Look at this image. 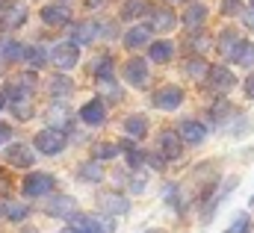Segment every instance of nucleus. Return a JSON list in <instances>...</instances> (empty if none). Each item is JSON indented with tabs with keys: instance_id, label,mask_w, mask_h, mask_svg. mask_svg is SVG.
<instances>
[{
	"instance_id": "obj_12",
	"label": "nucleus",
	"mask_w": 254,
	"mask_h": 233,
	"mask_svg": "<svg viewBox=\"0 0 254 233\" xmlns=\"http://www.w3.org/2000/svg\"><path fill=\"white\" fill-rule=\"evenodd\" d=\"M68 18H71V12L63 3H51V6L42 9V21L51 24V27H63V24H68Z\"/></svg>"
},
{
	"instance_id": "obj_16",
	"label": "nucleus",
	"mask_w": 254,
	"mask_h": 233,
	"mask_svg": "<svg viewBox=\"0 0 254 233\" xmlns=\"http://www.w3.org/2000/svg\"><path fill=\"white\" fill-rule=\"evenodd\" d=\"M240 45H243V39H240L234 30H225V33L219 36V54H222V57L231 59L234 54H237V48H240Z\"/></svg>"
},
{
	"instance_id": "obj_10",
	"label": "nucleus",
	"mask_w": 254,
	"mask_h": 233,
	"mask_svg": "<svg viewBox=\"0 0 254 233\" xmlns=\"http://www.w3.org/2000/svg\"><path fill=\"white\" fill-rule=\"evenodd\" d=\"M207 80H210V86H213L216 92H228V89L234 86V74H231L225 65H213V68L207 71Z\"/></svg>"
},
{
	"instance_id": "obj_7",
	"label": "nucleus",
	"mask_w": 254,
	"mask_h": 233,
	"mask_svg": "<svg viewBox=\"0 0 254 233\" xmlns=\"http://www.w3.org/2000/svg\"><path fill=\"white\" fill-rule=\"evenodd\" d=\"M24 21H27V6H24V3H9V6H3V12H0V27L15 30V27H21Z\"/></svg>"
},
{
	"instance_id": "obj_30",
	"label": "nucleus",
	"mask_w": 254,
	"mask_h": 233,
	"mask_svg": "<svg viewBox=\"0 0 254 233\" xmlns=\"http://www.w3.org/2000/svg\"><path fill=\"white\" fill-rule=\"evenodd\" d=\"M92 74H95L98 80H104V77H113V59H110V57H101L98 62H95Z\"/></svg>"
},
{
	"instance_id": "obj_13",
	"label": "nucleus",
	"mask_w": 254,
	"mask_h": 233,
	"mask_svg": "<svg viewBox=\"0 0 254 233\" xmlns=\"http://www.w3.org/2000/svg\"><path fill=\"white\" fill-rule=\"evenodd\" d=\"M68 228H74L77 233H101V219L83 216V213H71L68 216Z\"/></svg>"
},
{
	"instance_id": "obj_34",
	"label": "nucleus",
	"mask_w": 254,
	"mask_h": 233,
	"mask_svg": "<svg viewBox=\"0 0 254 233\" xmlns=\"http://www.w3.org/2000/svg\"><path fill=\"white\" fill-rule=\"evenodd\" d=\"M51 92H54L57 98H63V95H71V80H68V77H57V80L51 83Z\"/></svg>"
},
{
	"instance_id": "obj_18",
	"label": "nucleus",
	"mask_w": 254,
	"mask_h": 233,
	"mask_svg": "<svg viewBox=\"0 0 254 233\" xmlns=\"http://www.w3.org/2000/svg\"><path fill=\"white\" fill-rule=\"evenodd\" d=\"M204 21H207V9H204L201 3H195V6H190V9L184 12V24H187V30H198Z\"/></svg>"
},
{
	"instance_id": "obj_19",
	"label": "nucleus",
	"mask_w": 254,
	"mask_h": 233,
	"mask_svg": "<svg viewBox=\"0 0 254 233\" xmlns=\"http://www.w3.org/2000/svg\"><path fill=\"white\" fill-rule=\"evenodd\" d=\"M151 27H154L157 33H169V30L175 27V12H172V9H157Z\"/></svg>"
},
{
	"instance_id": "obj_5",
	"label": "nucleus",
	"mask_w": 254,
	"mask_h": 233,
	"mask_svg": "<svg viewBox=\"0 0 254 233\" xmlns=\"http://www.w3.org/2000/svg\"><path fill=\"white\" fill-rule=\"evenodd\" d=\"M54 65L57 68H63V71H68V68H74L77 65V59H80V51H77V45L74 42H63V45H57L54 48Z\"/></svg>"
},
{
	"instance_id": "obj_27",
	"label": "nucleus",
	"mask_w": 254,
	"mask_h": 233,
	"mask_svg": "<svg viewBox=\"0 0 254 233\" xmlns=\"http://www.w3.org/2000/svg\"><path fill=\"white\" fill-rule=\"evenodd\" d=\"M48 118H51V124H57V130H63L65 124L71 121V116H68V110H65L63 104H57V107H51V113H48Z\"/></svg>"
},
{
	"instance_id": "obj_37",
	"label": "nucleus",
	"mask_w": 254,
	"mask_h": 233,
	"mask_svg": "<svg viewBox=\"0 0 254 233\" xmlns=\"http://www.w3.org/2000/svg\"><path fill=\"white\" fill-rule=\"evenodd\" d=\"M24 57L30 59V65H33V68H42V65H45V51H42V48H30V51H27V54H24Z\"/></svg>"
},
{
	"instance_id": "obj_40",
	"label": "nucleus",
	"mask_w": 254,
	"mask_h": 233,
	"mask_svg": "<svg viewBox=\"0 0 254 233\" xmlns=\"http://www.w3.org/2000/svg\"><path fill=\"white\" fill-rule=\"evenodd\" d=\"M130 189H133V192H142V189H145V175L133 177V180H130Z\"/></svg>"
},
{
	"instance_id": "obj_17",
	"label": "nucleus",
	"mask_w": 254,
	"mask_h": 233,
	"mask_svg": "<svg viewBox=\"0 0 254 233\" xmlns=\"http://www.w3.org/2000/svg\"><path fill=\"white\" fill-rule=\"evenodd\" d=\"M95 39H98V24L83 21V24L74 27V45H89V42H95Z\"/></svg>"
},
{
	"instance_id": "obj_20",
	"label": "nucleus",
	"mask_w": 254,
	"mask_h": 233,
	"mask_svg": "<svg viewBox=\"0 0 254 233\" xmlns=\"http://www.w3.org/2000/svg\"><path fill=\"white\" fill-rule=\"evenodd\" d=\"M125 130H127V136H133V139H145V133H148V118L130 116L125 121Z\"/></svg>"
},
{
	"instance_id": "obj_1",
	"label": "nucleus",
	"mask_w": 254,
	"mask_h": 233,
	"mask_svg": "<svg viewBox=\"0 0 254 233\" xmlns=\"http://www.w3.org/2000/svg\"><path fill=\"white\" fill-rule=\"evenodd\" d=\"M36 148H39L42 154H48V157L60 154V151L65 148V133L57 130V127H48V130L36 133Z\"/></svg>"
},
{
	"instance_id": "obj_15",
	"label": "nucleus",
	"mask_w": 254,
	"mask_h": 233,
	"mask_svg": "<svg viewBox=\"0 0 254 233\" xmlns=\"http://www.w3.org/2000/svg\"><path fill=\"white\" fill-rule=\"evenodd\" d=\"M45 210H48L51 216H57V219H68V213L74 210V201H71L68 195H57V198H51V201L45 204Z\"/></svg>"
},
{
	"instance_id": "obj_33",
	"label": "nucleus",
	"mask_w": 254,
	"mask_h": 233,
	"mask_svg": "<svg viewBox=\"0 0 254 233\" xmlns=\"http://www.w3.org/2000/svg\"><path fill=\"white\" fill-rule=\"evenodd\" d=\"M119 151H122V148H119V145H110V142H101V145H95V157H98V160H113Z\"/></svg>"
},
{
	"instance_id": "obj_23",
	"label": "nucleus",
	"mask_w": 254,
	"mask_h": 233,
	"mask_svg": "<svg viewBox=\"0 0 254 233\" xmlns=\"http://www.w3.org/2000/svg\"><path fill=\"white\" fill-rule=\"evenodd\" d=\"M207 71H210V65L204 62V59H190L187 65H184V74L187 77H192V80H201V77H207Z\"/></svg>"
},
{
	"instance_id": "obj_36",
	"label": "nucleus",
	"mask_w": 254,
	"mask_h": 233,
	"mask_svg": "<svg viewBox=\"0 0 254 233\" xmlns=\"http://www.w3.org/2000/svg\"><path fill=\"white\" fill-rule=\"evenodd\" d=\"M24 54H27V51H24V48H21L18 42H9V45L3 48V57L9 59V62H15V59H21Z\"/></svg>"
},
{
	"instance_id": "obj_3",
	"label": "nucleus",
	"mask_w": 254,
	"mask_h": 233,
	"mask_svg": "<svg viewBox=\"0 0 254 233\" xmlns=\"http://www.w3.org/2000/svg\"><path fill=\"white\" fill-rule=\"evenodd\" d=\"M51 189H54V177L45 175V172H33V175L24 180V195H27V198L51 195Z\"/></svg>"
},
{
	"instance_id": "obj_2",
	"label": "nucleus",
	"mask_w": 254,
	"mask_h": 233,
	"mask_svg": "<svg viewBox=\"0 0 254 233\" xmlns=\"http://www.w3.org/2000/svg\"><path fill=\"white\" fill-rule=\"evenodd\" d=\"M181 104H184V89H181V86H163V89L154 92V107H157V110L172 113V110H178Z\"/></svg>"
},
{
	"instance_id": "obj_51",
	"label": "nucleus",
	"mask_w": 254,
	"mask_h": 233,
	"mask_svg": "<svg viewBox=\"0 0 254 233\" xmlns=\"http://www.w3.org/2000/svg\"><path fill=\"white\" fill-rule=\"evenodd\" d=\"M252 3H254V0H252Z\"/></svg>"
},
{
	"instance_id": "obj_49",
	"label": "nucleus",
	"mask_w": 254,
	"mask_h": 233,
	"mask_svg": "<svg viewBox=\"0 0 254 233\" xmlns=\"http://www.w3.org/2000/svg\"><path fill=\"white\" fill-rule=\"evenodd\" d=\"M63 233H77V231H74V228H65V231Z\"/></svg>"
},
{
	"instance_id": "obj_25",
	"label": "nucleus",
	"mask_w": 254,
	"mask_h": 233,
	"mask_svg": "<svg viewBox=\"0 0 254 233\" xmlns=\"http://www.w3.org/2000/svg\"><path fill=\"white\" fill-rule=\"evenodd\" d=\"M172 54H175L172 42H154V45H151V59H154V62H169Z\"/></svg>"
},
{
	"instance_id": "obj_39",
	"label": "nucleus",
	"mask_w": 254,
	"mask_h": 233,
	"mask_svg": "<svg viewBox=\"0 0 254 233\" xmlns=\"http://www.w3.org/2000/svg\"><path fill=\"white\" fill-rule=\"evenodd\" d=\"M222 12H225V15L240 12V0H222Z\"/></svg>"
},
{
	"instance_id": "obj_44",
	"label": "nucleus",
	"mask_w": 254,
	"mask_h": 233,
	"mask_svg": "<svg viewBox=\"0 0 254 233\" xmlns=\"http://www.w3.org/2000/svg\"><path fill=\"white\" fill-rule=\"evenodd\" d=\"M0 195H9V177L0 172Z\"/></svg>"
},
{
	"instance_id": "obj_47",
	"label": "nucleus",
	"mask_w": 254,
	"mask_h": 233,
	"mask_svg": "<svg viewBox=\"0 0 254 233\" xmlns=\"http://www.w3.org/2000/svg\"><path fill=\"white\" fill-rule=\"evenodd\" d=\"M101 3H104V0H89V6H101Z\"/></svg>"
},
{
	"instance_id": "obj_31",
	"label": "nucleus",
	"mask_w": 254,
	"mask_h": 233,
	"mask_svg": "<svg viewBox=\"0 0 254 233\" xmlns=\"http://www.w3.org/2000/svg\"><path fill=\"white\" fill-rule=\"evenodd\" d=\"M145 9H148L145 0H127L125 9H122V18H136V15H142Z\"/></svg>"
},
{
	"instance_id": "obj_42",
	"label": "nucleus",
	"mask_w": 254,
	"mask_h": 233,
	"mask_svg": "<svg viewBox=\"0 0 254 233\" xmlns=\"http://www.w3.org/2000/svg\"><path fill=\"white\" fill-rule=\"evenodd\" d=\"M9 136H12V127H9V124H0V145H6Z\"/></svg>"
},
{
	"instance_id": "obj_24",
	"label": "nucleus",
	"mask_w": 254,
	"mask_h": 233,
	"mask_svg": "<svg viewBox=\"0 0 254 233\" xmlns=\"http://www.w3.org/2000/svg\"><path fill=\"white\" fill-rule=\"evenodd\" d=\"M80 180H86V183H101V180H104V169H101L98 163H83V166H80Z\"/></svg>"
},
{
	"instance_id": "obj_26",
	"label": "nucleus",
	"mask_w": 254,
	"mask_h": 233,
	"mask_svg": "<svg viewBox=\"0 0 254 233\" xmlns=\"http://www.w3.org/2000/svg\"><path fill=\"white\" fill-rule=\"evenodd\" d=\"M119 148H122V151H125V154H127V163H130V169H139V166L145 163V154H142L139 148H133L130 142H122Z\"/></svg>"
},
{
	"instance_id": "obj_29",
	"label": "nucleus",
	"mask_w": 254,
	"mask_h": 233,
	"mask_svg": "<svg viewBox=\"0 0 254 233\" xmlns=\"http://www.w3.org/2000/svg\"><path fill=\"white\" fill-rule=\"evenodd\" d=\"M98 86H101V92H104L107 98H113V101H119V98H122V89H119V83H116L113 77H104V80H98Z\"/></svg>"
},
{
	"instance_id": "obj_21",
	"label": "nucleus",
	"mask_w": 254,
	"mask_h": 233,
	"mask_svg": "<svg viewBox=\"0 0 254 233\" xmlns=\"http://www.w3.org/2000/svg\"><path fill=\"white\" fill-rule=\"evenodd\" d=\"M148 36H151V30H145V27H133V30L125 36V45L130 48V51L145 48V45H148Z\"/></svg>"
},
{
	"instance_id": "obj_11",
	"label": "nucleus",
	"mask_w": 254,
	"mask_h": 233,
	"mask_svg": "<svg viewBox=\"0 0 254 233\" xmlns=\"http://www.w3.org/2000/svg\"><path fill=\"white\" fill-rule=\"evenodd\" d=\"M80 118H83L89 127H98V124H104V118H107V107H104V101H89V104H83Z\"/></svg>"
},
{
	"instance_id": "obj_45",
	"label": "nucleus",
	"mask_w": 254,
	"mask_h": 233,
	"mask_svg": "<svg viewBox=\"0 0 254 233\" xmlns=\"http://www.w3.org/2000/svg\"><path fill=\"white\" fill-rule=\"evenodd\" d=\"M113 219H101V233H113Z\"/></svg>"
},
{
	"instance_id": "obj_41",
	"label": "nucleus",
	"mask_w": 254,
	"mask_h": 233,
	"mask_svg": "<svg viewBox=\"0 0 254 233\" xmlns=\"http://www.w3.org/2000/svg\"><path fill=\"white\" fill-rule=\"evenodd\" d=\"M192 48H195V51H207V48H210V42H207L204 36H195V39H192Z\"/></svg>"
},
{
	"instance_id": "obj_9",
	"label": "nucleus",
	"mask_w": 254,
	"mask_h": 233,
	"mask_svg": "<svg viewBox=\"0 0 254 233\" xmlns=\"http://www.w3.org/2000/svg\"><path fill=\"white\" fill-rule=\"evenodd\" d=\"M33 148H27V145H9L6 148V163L9 166H18V169H30L33 166Z\"/></svg>"
},
{
	"instance_id": "obj_8",
	"label": "nucleus",
	"mask_w": 254,
	"mask_h": 233,
	"mask_svg": "<svg viewBox=\"0 0 254 233\" xmlns=\"http://www.w3.org/2000/svg\"><path fill=\"white\" fill-rule=\"evenodd\" d=\"M125 77H127V83L130 86H148V62L145 59H139V57H133L130 62L125 65Z\"/></svg>"
},
{
	"instance_id": "obj_43",
	"label": "nucleus",
	"mask_w": 254,
	"mask_h": 233,
	"mask_svg": "<svg viewBox=\"0 0 254 233\" xmlns=\"http://www.w3.org/2000/svg\"><path fill=\"white\" fill-rule=\"evenodd\" d=\"M243 21H246V27H249V30H254V6L243 12Z\"/></svg>"
},
{
	"instance_id": "obj_46",
	"label": "nucleus",
	"mask_w": 254,
	"mask_h": 233,
	"mask_svg": "<svg viewBox=\"0 0 254 233\" xmlns=\"http://www.w3.org/2000/svg\"><path fill=\"white\" fill-rule=\"evenodd\" d=\"M246 95H249V98H254V74L246 80Z\"/></svg>"
},
{
	"instance_id": "obj_38",
	"label": "nucleus",
	"mask_w": 254,
	"mask_h": 233,
	"mask_svg": "<svg viewBox=\"0 0 254 233\" xmlns=\"http://www.w3.org/2000/svg\"><path fill=\"white\" fill-rule=\"evenodd\" d=\"M249 225H252V222H249V216H237V222H234L225 233H246V231H249Z\"/></svg>"
},
{
	"instance_id": "obj_48",
	"label": "nucleus",
	"mask_w": 254,
	"mask_h": 233,
	"mask_svg": "<svg viewBox=\"0 0 254 233\" xmlns=\"http://www.w3.org/2000/svg\"><path fill=\"white\" fill-rule=\"evenodd\" d=\"M3 107H6V95H0V110H3Z\"/></svg>"
},
{
	"instance_id": "obj_50",
	"label": "nucleus",
	"mask_w": 254,
	"mask_h": 233,
	"mask_svg": "<svg viewBox=\"0 0 254 233\" xmlns=\"http://www.w3.org/2000/svg\"><path fill=\"white\" fill-rule=\"evenodd\" d=\"M145 233H166V231H145Z\"/></svg>"
},
{
	"instance_id": "obj_4",
	"label": "nucleus",
	"mask_w": 254,
	"mask_h": 233,
	"mask_svg": "<svg viewBox=\"0 0 254 233\" xmlns=\"http://www.w3.org/2000/svg\"><path fill=\"white\" fill-rule=\"evenodd\" d=\"M98 207H101V213H107V216H125L127 210H130V201H127L125 195L104 192V195H98Z\"/></svg>"
},
{
	"instance_id": "obj_28",
	"label": "nucleus",
	"mask_w": 254,
	"mask_h": 233,
	"mask_svg": "<svg viewBox=\"0 0 254 233\" xmlns=\"http://www.w3.org/2000/svg\"><path fill=\"white\" fill-rule=\"evenodd\" d=\"M3 213L9 216V222H24V219H27V207L18 204V201H9V204L3 207Z\"/></svg>"
},
{
	"instance_id": "obj_14",
	"label": "nucleus",
	"mask_w": 254,
	"mask_h": 233,
	"mask_svg": "<svg viewBox=\"0 0 254 233\" xmlns=\"http://www.w3.org/2000/svg\"><path fill=\"white\" fill-rule=\"evenodd\" d=\"M187 145H198V142H204V136H207V130H204V124H198V121H184L181 124V133H178Z\"/></svg>"
},
{
	"instance_id": "obj_35",
	"label": "nucleus",
	"mask_w": 254,
	"mask_h": 233,
	"mask_svg": "<svg viewBox=\"0 0 254 233\" xmlns=\"http://www.w3.org/2000/svg\"><path fill=\"white\" fill-rule=\"evenodd\" d=\"M228 113H231V104H228V101H216V104L210 107V118H213V121H222Z\"/></svg>"
},
{
	"instance_id": "obj_6",
	"label": "nucleus",
	"mask_w": 254,
	"mask_h": 233,
	"mask_svg": "<svg viewBox=\"0 0 254 233\" xmlns=\"http://www.w3.org/2000/svg\"><path fill=\"white\" fill-rule=\"evenodd\" d=\"M181 151H184V139L175 130H163L160 133V154H163V160H178Z\"/></svg>"
},
{
	"instance_id": "obj_32",
	"label": "nucleus",
	"mask_w": 254,
	"mask_h": 233,
	"mask_svg": "<svg viewBox=\"0 0 254 233\" xmlns=\"http://www.w3.org/2000/svg\"><path fill=\"white\" fill-rule=\"evenodd\" d=\"M12 113H15V118H21V121L33 118V107H30V98H24V101H12Z\"/></svg>"
},
{
	"instance_id": "obj_22",
	"label": "nucleus",
	"mask_w": 254,
	"mask_h": 233,
	"mask_svg": "<svg viewBox=\"0 0 254 233\" xmlns=\"http://www.w3.org/2000/svg\"><path fill=\"white\" fill-rule=\"evenodd\" d=\"M231 59H234L237 65H243V68H252L254 65V42H243Z\"/></svg>"
}]
</instances>
